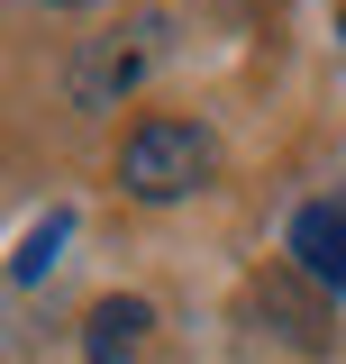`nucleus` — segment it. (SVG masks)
<instances>
[{
	"instance_id": "1",
	"label": "nucleus",
	"mask_w": 346,
	"mask_h": 364,
	"mask_svg": "<svg viewBox=\"0 0 346 364\" xmlns=\"http://www.w3.org/2000/svg\"><path fill=\"white\" fill-rule=\"evenodd\" d=\"M219 173V136L192 128V119H146V128L119 146V182L137 200H182Z\"/></svg>"
},
{
	"instance_id": "2",
	"label": "nucleus",
	"mask_w": 346,
	"mask_h": 364,
	"mask_svg": "<svg viewBox=\"0 0 346 364\" xmlns=\"http://www.w3.org/2000/svg\"><path fill=\"white\" fill-rule=\"evenodd\" d=\"M164 55V18H128L119 37H91L83 55H73V100L83 109H110V100H128L137 82H146V64Z\"/></svg>"
},
{
	"instance_id": "3",
	"label": "nucleus",
	"mask_w": 346,
	"mask_h": 364,
	"mask_svg": "<svg viewBox=\"0 0 346 364\" xmlns=\"http://www.w3.org/2000/svg\"><path fill=\"white\" fill-rule=\"evenodd\" d=\"M292 255H301L310 282L346 291V200H310L301 219H292Z\"/></svg>"
},
{
	"instance_id": "4",
	"label": "nucleus",
	"mask_w": 346,
	"mask_h": 364,
	"mask_svg": "<svg viewBox=\"0 0 346 364\" xmlns=\"http://www.w3.org/2000/svg\"><path fill=\"white\" fill-rule=\"evenodd\" d=\"M146 346V301H100L91 310V364H137Z\"/></svg>"
},
{
	"instance_id": "5",
	"label": "nucleus",
	"mask_w": 346,
	"mask_h": 364,
	"mask_svg": "<svg viewBox=\"0 0 346 364\" xmlns=\"http://www.w3.org/2000/svg\"><path fill=\"white\" fill-rule=\"evenodd\" d=\"M64 237H73V219H64V210H46V228H28V246H19V282H46V264H55V246H64Z\"/></svg>"
},
{
	"instance_id": "6",
	"label": "nucleus",
	"mask_w": 346,
	"mask_h": 364,
	"mask_svg": "<svg viewBox=\"0 0 346 364\" xmlns=\"http://www.w3.org/2000/svg\"><path fill=\"white\" fill-rule=\"evenodd\" d=\"M55 9H91V0H55Z\"/></svg>"
}]
</instances>
